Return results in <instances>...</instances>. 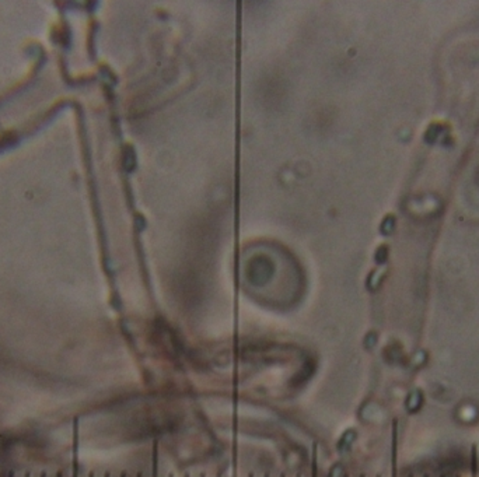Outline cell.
<instances>
[{
  "label": "cell",
  "instance_id": "6da1fadb",
  "mask_svg": "<svg viewBox=\"0 0 479 477\" xmlns=\"http://www.w3.org/2000/svg\"><path fill=\"white\" fill-rule=\"evenodd\" d=\"M471 477H478V455L475 445L472 446L471 451Z\"/></svg>",
  "mask_w": 479,
  "mask_h": 477
},
{
  "label": "cell",
  "instance_id": "7a4b0ae2",
  "mask_svg": "<svg viewBox=\"0 0 479 477\" xmlns=\"http://www.w3.org/2000/svg\"><path fill=\"white\" fill-rule=\"evenodd\" d=\"M8 477H14V472L11 470V472H8Z\"/></svg>",
  "mask_w": 479,
  "mask_h": 477
},
{
  "label": "cell",
  "instance_id": "3957f363",
  "mask_svg": "<svg viewBox=\"0 0 479 477\" xmlns=\"http://www.w3.org/2000/svg\"><path fill=\"white\" fill-rule=\"evenodd\" d=\"M56 477H63V473H62V472H58V475H56Z\"/></svg>",
  "mask_w": 479,
  "mask_h": 477
},
{
  "label": "cell",
  "instance_id": "277c9868",
  "mask_svg": "<svg viewBox=\"0 0 479 477\" xmlns=\"http://www.w3.org/2000/svg\"><path fill=\"white\" fill-rule=\"evenodd\" d=\"M24 477H31V473H28V472H27V473H25V476Z\"/></svg>",
  "mask_w": 479,
  "mask_h": 477
},
{
  "label": "cell",
  "instance_id": "5b68a950",
  "mask_svg": "<svg viewBox=\"0 0 479 477\" xmlns=\"http://www.w3.org/2000/svg\"><path fill=\"white\" fill-rule=\"evenodd\" d=\"M89 477H96V476H94V473H93V472H91L90 475H89Z\"/></svg>",
  "mask_w": 479,
  "mask_h": 477
},
{
  "label": "cell",
  "instance_id": "8992f818",
  "mask_svg": "<svg viewBox=\"0 0 479 477\" xmlns=\"http://www.w3.org/2000/svg\"><path fill=\"white\" fill-rule=\"evenodd\" d=\"M41 477H48V476H47V473H42Z\"/></svg>",
  "mask_w": 479,
  "mask_h": 477
},
{
  "label": "cell",
  "instance_id": "52a82bcc",
  "mask_svg": "<svg viewBox=\"0 0 479 477\" xmlns=\"http://www.w3.org/2000/svg\"><path fill=\"white\" fill-rule=\"evenodd\" d=\"M104 477H109V473H105V475H104Z\"/></svg>",
  "mask_w": 479,
  "mask_h": 477
}]
</instances>
